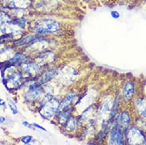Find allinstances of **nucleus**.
<instances>
[{
    "label": "nucleus",
    "mask_w": 146,
    "mask_h": 145,
    "mask_svg": "<svg viewBox=\"0 0 146 145\" xmlns=\"http://www.w3.org/2000/svg\"><path fill=\"white\" fill-rule=\"evenodd\" d=\"M26 60V56L25 55L21 54V53H15V56H13V58L11 59L10 61L14 64H17V63H22Z\"/></svg>",
    "instance_id": "16"
},
{
    "label": "nucleus",
    "mask_w": 146,
    "mask_h": 145,
    "mask_svg": "<svg viewBox=\"0 0 146 145\" xmlns=\"http://www.w3.org/2000/svg\"><path fill=\"white\" fill-rule=\"evenodd\" d=\"M110 15H111V17L114 19H117V18H119L121 17V15L119 12H117L116 11H113L110 12Z\"/></svg>",
    "instance_id": "21"
},
{
    "label": "nucleus",
    "mask_w": 146,
    "mask_h": 145,
    "mask_svg": "<svg viewBox=\"0 0 146 145\" xmlns=\"http://www.w3.org/2000/svg\"><path fill=\"white\" fill-rule=\"evenodd\" d=\"M130 123H131V118L129 113L127 110L122 111L118 116V124H119L118 125L122 128H126L130 125Z\"/></svg>",
    "instance_id": "9"
},
{
    "label": "nucleus",
    "mask_w": 146,
    "mask_h": 145,
    "mask_svg": "<svg viewBox=\"0 0 146 145\" xmlns=\"http://www.w3.org/2000/svg\"><path fill=\"white\" fill-rule=\"evenodd\" d=\"M40 69V67L36 64H27L26 65L23 67V72L27 74L28 75H32L33 74H36Z\"/></svg>",
    "instance_id": "12"
},
{
    "label": "nucleus",
    "mask_w": 146,
    "mask_h": 145,
    "mask_svg": "<svg viewBox=\"0 0 146 145\" xmlns=\"http://www.w3.org/2000/svg\"><path fill=\"white\" fill-rule=\"evenodd\" d=\"M84 2H90V1H91V0H83Z\"/></svg>",
    "instance_id": "27"
},
{
    "label": "nucleus",
    "mask_w": 146,
    "mask_h": 145,
    "mask_svg": "<svg viewBox=\"0 0 146 145\" xmlns=\"http://www.w3.org/2000/svg\"><path fill=\"white\" fill-rule=\"evenodd\" d=\"M15 25L18 26L20 28L23 29L25 27V24H26V20L24 18H19V19H17L15 22Z\"/></svg>",
    "instance_id": "19"
},
{
    "label": "nucleus",
    "mask_w": 146,
    "mask_h": 145,
    "mask_svg": "<svg viewBox=\"0 0 146 145\" xmlns=\"http://www.w3.org/2000/svg\"><path fill=\"white\" fill-rule=\"evenodd\" d=\"M136 108L140 115L146 118V99L145 98H139L136 102Z\"/></svg>",
    "instance_id": "11"
},
{
    "label": "nucleus",
    "mask_w": 146,
    "mask_h": 145,
    "mask_svg": "<svg viewBox=\"0 0 146 145\" xmlns=\"http://www.w3.org/2000/svg\"><path fill=\"white\" fill-rule=\"evenodd\" d=\"M53 58H54V54L53 53H52V52H46V53H42L41 55H40L39 60H40V63H42L43 64H44L48 63V60H49L50 61H52Z\"/></svg>",
    "instance_id": "14"
},
{
    "label": "nucleus",
    "mask_w": 146,
    "mask_h": 145,
    "mask_svg": "<svg viewBox=\"0 0 146 145\" xmlns=\"http://www.w3.org/2000/svg\"><path fill=\"white\" fill-rule=\"evenodd\" d=\"M21 75L15 71H11V73L8 74L7 76L4 78V83L6 86L11 84V87L13 88H16L20 84Z\"/></svg>",
    "instance_id": "5"
},
{
    "label": "nucleus",
    "mask_w": 146,
    "mask_h": 145,
    "mask_svg": "<svg viewBox=\"0 0 146 145\" xmlns=\"http://www.w3.org/2000/svg\"><path fill=\"white\" fill-rule=\"evenodd\" d=\"M60 26L58 22H56L52 19H41L36 22L34 28L33 29V32L39 34L43 33H55L58 31Z\"/></svg>",
    "instance_id": "1"
},
{
    "label": "nucleus",
    "mask_w": 146,
    "mask_h": 145,
    "mask_svg": "<svg viewBox=\"0 0 146 145\" xmlns=\"http://www.w3.org/2000/svg\"><path fill=\"white\" fill-rule=\"evenodd\" d=\"M56 70H54V69L48 70L47 72L44 73V75H42V77L40 78V80H39V83L40 84L45 83L48 81H50L52 78H54L56 76Z\"/></svg>",
    "instance_id": "13"
},
{
    "label": "nucleus",
    "mask_w": 146,
    "mask_h": 145,
    "mask_svg": "<svg viewBox=\"0 0 146 145\" xmlns=\"http://www.w3.org/2000/svg\"><path fill=\"white\" fill-rule=\"evenodd\" d=\"M4 104H5V102L2 98H0V106H3V105H4Z\"/></svg>",
    "instance_id": "25"
},
{
    "label": "nucleus",
    "mask_w": 146,
    "mask_h": 145,
    "mask_svg": "<svg viewBox=\"0 0 146 145\" xmlns=\"http://www.w3.org/2000/svg\"><path fill=\"white\" fill-rule=\"evenodd\" d=\"M4 121H5V118L3 117H0V124L3 123Z\"/></svg>",
    "instance_id": "26"
},
{
    "label": "nucleus",
    "mask_w": 146,
    "mask_h": 145,
    "mask_svg": "<svg viewBox=\"0 0 146 145\" xmlns=\"http://www.w3.org/2000/svg\"><path fill=\"white\" fill-rule=\"evenodd\" d=\"M32 139H33L32 136H23L22 138V141L24 144H29L31 142Z\"/></svg>",
    "instance_id": "20"
},
{
    "label": "nucleus",
    "mask_w": 146,
    "mask_h": 145,
    "mask_svg": "<svg viewBox=\"0 0 146 145\" xmlns=\"http://www.w3.org/2000/svg\"><path fill=\"white\" fill-rule=\"evenodd\" d=\"M110 144L116 145L124 144L123 132L119 125H115L110 132Z\"/></svg>",
    "instance_id": "4"
},
{
    "label": "nucleus",
    "mask_w": 146,
    "mask_h": 145,
    "mask_svg": "<svg viewBox=\"0 0 146 145\" xmlns=\"http://www.w3.org/2000/svg\"><path fill=\"white\" fill-rule=\"evenodd\" d=\"M7 17L6 16H4V15L3 14H1L0 13V23H3V21L4 22V18H6Z\"/></svg>",
    "instance_id": "24"
},
{
    "label": "nucleus",
    "mask_w": 146,
    "mask_h": 145,
    "mask_svg": "<svg viewBox=\"0 0 146 145\" xmlns=\"http://www.w3.org/2000/svg\"><path fill=\"white\" fill-rule=\"evenodd\" d=\"M127 140L129 144H143L146 143V136L142 131L133 127L129 131Z\"/></svg>",
    "instance_id": "3"
},
{
    "label": "nucleus",
    "mask_w": 146,
    "mask_h": 145,
    "mask_svg": "<svg viewBox=\"0 0 146 145\" xmlns=\"http://www.w3.org/2000/svg\"><path fill=\"white\" fill-rule=\"evenodd\" d=\"M9 6L14 9H26L29 7V0H9Z\"/></svg>",
    "instance_id": "10"
},
{
    "label": "nucleus",
    "mask_w": 146,
    "mask_h": 145,
    "mask_svg": "<svg viewBox=\"0 0 146 145\" xmlns=\"http://www.w3.org/2000/svg\"><path fill=\"white\" fill-rule=\"evenodd\" d=\"M22 124L24 125V126H26V127H28V128H31L33 126V124L31 125V124H29L28 122H26V121H24V122H22Z\"/></svg>",
    "instance_id": "23"
},
{
    "label": "nucleus",
    "mask_w": 146,
    "mask_h": 145,
    "mask_svg": "<svg viewBox=\"0 0 146 145\" xmlns=\"http://www.w3.org/2000/svg\"><path fill=\"white\" fill-rule=\"evenodd\" d=\"M59 105L60 103L56 98H52L49 100L46 104L42 106L40 111V115L45 118H51L58 111Z\"/></svg>",
    "instance_id": "2"
},
{
    "label": "nucleus",
    "mask_w": 146,
    "mask_h": 145,
    "mask_svg": "<svg viewBox=\"0 0 146 145\" xmlns=\"http://www.w3.org/2000/svg\"><path fill=\"white\" fill-rule=\"evenodd\" d=\"M135 94V84L132 81H128L125 83L122 89L123 98L125 101H130Z\"/></svg>",
    "instance_id": "6"
},
{
    "label": "nucleus",
    "mask_w": 146,
    "mask_h": 145,
    "mask_svg": "<svg viewBox=\"0 0 146 145\" xmlns=\"http://www.w3.org/2000/svg\"><path fill=\"white\" fill-rule=\"evenodd\" d=\"M37 38H38L37 36H27L24 38H22L21 40H19L17 44L18 45H24L26 44L32 43L33 41H35Z\"/></svg>",
    "instance_id": "15"
},
{
    "label": "nucleus",
    "mask_w": 146,
    "mask_h": 145,
    "mask_svg": "<svg viewBox=\"0 0 146 145\" xmlns=\"http://www.w3.org/2000/svg\"><path fill=\"white\" fill-rule=\"evenodd\" d=\"M41 88L36 84H32L29 87V89L26 92V98L29 100H35L39 98L41 94Z\"/></svg>",
    "instance_id": "8"
},
{
    "label": "nucleus",
    "mask_w": 146,
    "mask_h": 145,
    "mask_svg": "<svg viewBox=\"0 0 146 145\" xmlns=\"http://www.w3.org/2000/svg\"><path fill=\"white\" fill-rule=\"evenodd\" d=\"M33 126L37 128H39V129H40V130L44 131V132L46 131V129H45L44 128H43V127H42V126H40V125H39V124H36V123L33 124Z\"/></svg>",
    "instance_id": "22"
},
{
    "label": "nucleus",
    "mask_w": 146,
    "mask_h": 145,
    "mask_svg": "<svg viewBox=\"0 0 146 145\" xmlns=\"http://www.w3.org/2000/svg\"><path fill=\"white\" fill-rule=\"evenodd\" d=\"M76 96L77 95L76 93H71V94H68L62 102L60 103L58 108L59 112L62 113L65 111L66 109H68L71 105L74 102V101L76 99Z\"/></svg>",
    "instance_id": "7"
},
{
    "label": "nucleus",
    "mask_w": 146,
    "mask_h": 145,
    "mask_svg": "<svg viewBox=\"0 0 146 145\" xmlns=\"http://www.w3.org/2000/svg\"><path fill=\"white\" fill-rule=\"evenodd\" d=\"M8 105H9V107H10V109L12 111L13 114H17L18 113V108H17V106L15 104V102H13V101H11V100H9L8 101Z\"/></svg>",
    "instance_id": "18"
},
{
    "label": "nucleus",
    "mask_w": 146,
    "mask_h": 145,
    "mask_svg": "<svg viewBox=\"0 0 146 145\" xmlns=\"http://www.w3.org/2000/svg\"><path fill=\"white\" fill-rule=\"evenodd\" d=\"M65 124L66 128H67V129L68 131H73L76 128V120L74 119L72 117H70Z\"/></svg>",
    "instance_id": "17"
}]
</instances>
